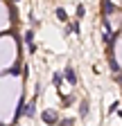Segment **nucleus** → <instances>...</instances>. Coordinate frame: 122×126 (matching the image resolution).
<instances>
[{
  "label": "nucleus",
  "instance_id": "nucleus-1",
  "mask_svg": "<svg viewBox=\"0 0 122 126\" xmlns=\"http://www.w3.org/2000/svg\"><path fill=\"white\" fill-rule=\"evenodd\" d=\"M41 117H43L45 124H54V122H57V113H54V110H45Z\"/></svg>",
  "mask_w": 122,
  "mask_h": 126
},
{
  "label": "nucleus",
  "instance_id": "nucleus-2",
  "mask_svg": "<svg viewBox=\"0 0 122 126\" xmlns=\"http://www.w3.org/2000/svg\"><path fill=\"white\" fill-rule=\"evenodd\" d=\"M66 79H68L70 83H77V74H75L72 68H66Z\"/></svg>",
  "mask_w": 122,
  "mask_h": 126
},
{
  "label": "nucleus",
  "instance_id": "nucleus-3",
  "mask_svg": "<svg viewBox=\"0 0 122 126\" xmlns=\"http://www.w3.org/2000/svg\"><path fill=\"white\" fill-rule=\"evenodd\" d=\"M23 113H25V115H27V117H32V115H34V113H36V108H34V104H29V106H27V108H23Z\"/></svg>",
  "mask_w": 122,
  "mask_h": 126
},
{
  "label": "nucleus",
  "instance_id": "nucleus-4",
  "mask_svg": "<svg viewBox=\"0 0 122 126\" xmlns=\"http://www.w3.org/2000/svg\"><path fill=\"white\" fill-rule=\"evenodd\" d=\"M57 16H59V20H66L68 16H66V9H57Z\"/></svg>",
  "mask_w": 122,
  "mask_h": 126
},
{
  "label": "nucleus",
  "instance_id": "nucleus-5",
  "mask_svg": "<svg viewBox=\"0 0 122 126\" xmlns=\"http://www.w3.org/2000/svg\"><path fill=\"white\" fill-rule=\"evenodd\" d=\"M32 41H34V34H32V32H27V34H25V43L32 45Z\"/></svg>",
  "mask_w": 122,
  "mask_h": 126
},
{
  "label": "nucleus",
  "instance_id": "nucleus-6",
  "mask_svg": "<svg viewBox=\"0 0 122 126\" xmlns=\"http://www.w3.org/2000/svg\"><path fill=\"white\" fill-rule=\"evenodd\" d=\"M79 113H81V115H86V113H88V104H86V101L81 104V108H79Z\"/></svg>",
  "mask_w": 122,
  "mask_h": 126
},
{
  "label": "nucleus",
  "instance_id": "nucleus-7",
  "mask_svg": "<svg viewBox=\"0 0 122 126\" xmlns=\"http://www.w3.org/2000/svg\"><path fill=\"white\" fill-rule=\"evenodd\" d=\"M118 81H120V83H122V74H118Z\"/></svg>",
  "mask_w": 122,
  "mask_h": 126
}]
</instances>
